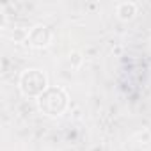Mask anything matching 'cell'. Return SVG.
I'll use <instances>...</instances> for the list:
<instances>
[{
  "label": "cell",
  "mask_w": 151,
  "mask_h": 151,
  "mask_svg": "<svg viewBox=\"0 0 151 151\" xmlns=\"http://www.w3.org/2000/svg\"><path fill=\"white\" fill-rule=\"evenodd\" d=\"M117 14L121 20H130L135 14V4H119L117 6Z\"/></svg>",
  "instance_id": "cell-2"
},
{
  "label": "cell",
  "mask_w": 151,
  "mask_h": 151,
  "mask_svg": "<svg viewBox=\"0 0 151 151\" xmlns=\"http://www.w3.org/2000/svg\"><path fill=\"white\" fill-rule=\"evenodd\" d=\"M29 41H30V45H34V46H46L48 41H50V32L46 30V27L37 25V27L32 30V34L29 36Z\"/></svg>",
  "instance_id": "cell-1"
}]
</instances>
